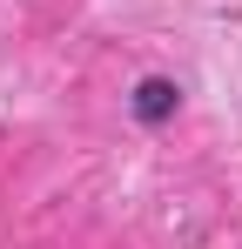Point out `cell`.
<instances>
[{
    "mask_svg": "<svg viewBox=\"0 0 242 249\" xmlns=\"http://www.w3.org/2000/svg\"><path fill=\"white\" fill-rule=\"evenodd\" d=\"M175 101H182V88L168 81V74H148V81L135 88V122H168Z\"/></svg>",
    "mask_w": 242,
    "mask_h": 249,
    "instance_id": "cell-1",
    "label": "cell"
}]
</instances>
